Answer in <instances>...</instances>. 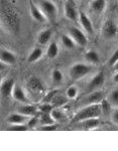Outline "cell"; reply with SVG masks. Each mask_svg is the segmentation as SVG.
Segmentation results:
<instances>
[{"mask_svg": "<svg viewBox=\"0 0 118 151\" xmlns=\"http://www.w3.org/2000/svg\"><path fill=\"white\" fill-rule=\"evenodd\" d=\"M107 99H108V101L110 102V104H111L112 106L118 107V89L112 91L111 93L109 94V96H108Z\"/></svg>", "mask_w": 118, "mask_h": 151, "instance_id": "obj_27", "label": "cell"}, {"mask_svg": "<svg viewBox=\"0 0 118 151\" xmlns=\"http://www.w3.org/2000/svg\"><path fill=\"white\" fill-rule=\"evenodd\" d=\"M51 79L55 83H61L63 80V74L60 70H54L51 73Z\"/></svg>", "mask_w": 118, "mask_h": 151, "instance_id": "obj_31", "label": "cell"}, {"mask_svg": "<svg viewBox=\"0 0 118 151\" xmlns=\"http://www.w3.org/2000/svg\"><path fill=\"white\" fill-rule=\"evenodd\" d=\"M118 62V48L114 52V53L111 55V58H109V62H108V64L110 65H114L116 63Z\"/></svg>", "mask_w": 118, "mask_h": 151, "instance_id": "obj_36", "label": "cell"}, {"mask_svg": "<svg viewBox=\"0 0 118 151\" xmlns=\"http://www.w3.org/2000/svg\"><path fill=\"white\" fill-rule=\"evenodd\" d=\"M100 107H101V111L103 114L105 115H108L111 111L112 105L110 104V102L108 101V99H103L101 102H100Z\"/></svg>", "mask_w": 118, "mask_h": 151, "instance_id": "obj_26", "label": "cell"}, {"mask_svg": "<svg viewBox=\"0 0 118 151\" xmlns=\"http://www.w3.org/2000/svg\"><path fill=\"white\" fill-rule=\"evenodd\" d=\"M113 81L118 84V73H116V74L114 75V77H113Z\"/></svg>", "mask_w": 118, "mask_h": 151, "instance_id": "obj_39", "label": "cell"}, {"mask_svg": "<svg viewBox=\"0 0 118 151\" xmlns=\"http://www.w3.org/2000/svg\"><path fill=\"white\" fill-rule=\"evenodd\" d=\"M38 123H39V119H38V117L35 115V116L30 117V118L28 119V128H34L36 126V124H38Z\"/></svg>", "mask_w": 118, "mask_h": 151, "instance_id": "obj_34", "label": "cell"}, {"mask_svg": "<svg viewBox=\"0 0 118 151\" xmlns=\"http://www.w3.org/2000/svg\"><path fill=\"white\" fill-rule=\"evenodd\" d=\"M64 10H65V16L69 20H71V21L77 20V18L79 17V14L73 1L66 0L65 4H64Z\"/></svg>", "mask_w": 118, "mask_h": 151, "instance_id": "obj_7", "label": "cell"}, {"mask_svg": "<svg viewBox=\"0 0 118 151\" xmlns=\"http://www.w3.org/2000/svg\"><path fill=\"white\" fill-rule=\"evenodd\" d=\"M29 8H30V15L33 16L34 20L38 21V22H45L46 21V18L45 14L43 13V11L39 9L38 4L34 3L33 1H29Z\"/></svg>", "mask_w": 118, "mask_h": 151, "instance_id": "obj_9", "label": "cell"}, {"mask_svg": "<svg viewBox=\"0 0 118 151\" xmlns=\"http://www.w3.org/2000/svg\"><path fill=\"white\" fill-rule=\"evenodd\" d=\"M1 23L11 35H17L20 30V17L10 3L2 1L1 4Z\"/></svg>", "mask_w": 118, "mask_h": 151, "instance_id": "obj_1", "label": "cell"}, {"mask_svg": "<svg viewBox=\"0 0 118 151\" xmlns=\"http://www.w3.org/2000/svg\"><path fill=\"white\" fill-rule=\"evenodd\" d=\"M118 28L112 19H106L101 27V35L105 40H112L117 35Z\"/></svg>", "mask_w": 118, "mask_h": 151, "instance_id": "obj_5", "label": "cell"}, {"mask_svg": "<svg viewBox=\"0 0 118 151\" xmlns=\"http://www.w3.org/2000/svg\"><path fill=\"white\" fill-rule=\"evenodd\" d=\"M61 40H62L63 45L67 48V50H72L76 45V42L74 41L72 36L70 35H63L62 37H61Z\"/></svg>", "mask_w": 118, "mask_h": 151, "instance_id": "obj_22", "label": "cell"}, {"mask_svg": "<svg viewBox=\"0 0 118 151\" xmlns=\"http://www.w3.org/2000/svg\"><path fill=\"white\" fill-rule=\"evenodd\" d=\"M56 94H58V91H51V92H50V93H49L46 96V98L43 99V101H45L46 103H51V100L54 99V97L56 96Z\"/></svg>", "mask_w": 118, "mask_h": 151, "instance_id": "obj_37", "label": "cell"}, {"mask_svg": "<svg viewBox=\"0 0 118 151\" xmlns=\"http://www.w3.org/2000/svg\"><path fill=\"white\" fill-rule=\"evenodd\" d=\"M28 86L29 89H31L33 92H36V93H41V92L45 91V85L38 77H31L28 81Z\"/></svg>", "mask_w": 118, "mask_h": 151, "instance_id": "obj_14", "label": "cell"}, {"mask_svg": "<svg viewBox=\"0 0 118 151\" xmlns=\"http://www.w3.org/2000/svg\"><path fill=\"white\" fill-rule=\"evenodd\" d=\"M92 70V67L90 65L83 64V63H77V64L73 65L70 68L69 70V75H70L71 80L73 81H78V80L84 78Z\"/></svg>", "mask_w": 118, "mask_h": 151, "instance_id": "obj_4", "label": "cell"}, {"mask_svg": "<svg viewBox=\"0 0 118 151\" xmlns=\"http://www.w3.org/2000/svg\"><path fill=\"white\" fill-rule=\"evenodd\" d=\"M0 58L1 63L5 65H14L16 63V55L13 52L5 48H2L0 52Z\"/></svg>", "mask_w": 118, "mask_h": 151, "instance_id": "obj_15", "label": "cell"}, {"mask_svg": "<svg viewBox=\"0 0 118 151\" xmlns=\"http://www.w3.org/2000/svg\"><path fill=\"white\" fill-rule=\"evenodd\" d=\"M68 99V98H67ZM67 99L64 98L62 96H55L54 97V99L51 100V103L53 105H55L56 107H59V106H63L64 104L67 103Z\"/></svg>", "mask_w": 118, "mask_h": 151, "instance_id": "obj_29", "label": "cell"}, {"mask_svg": "<svg viewBox=\"0 0 118 151\" xmlns=\"http://www.w3.org/2000/svg\"><path fill=\"white\" fill-rule=\"evenodd\" d=\"M113 69H114L115 70H118V62L114 65H113Z\"/></svg>", "mask_w": 118, "mask_h": 151, "instance_id": "obj_40", "label": "cell"}, {"mask_svg": "<svg viewBox=\"0 0 118 151\" xmlns=\"http://www.w3.org/2000/svg\"><path fill=\"white\" fill-rule=\"evenodd\" d=\"M41 57H43V50L39 47H34L33 50V52L28 55V62L35 63V62H38L39 58H41Z\"/></svg>", "mask_w": 118, "mask_h": 151, "instance_id": "obj_21", "label": "cell"}, {"mask_svg": "<svg viewBox=\"0 0 118 151\" xmlns=\"http://www.w3.org/2000/svg\"><path fill=\"white\" fill-rule=\"evenodd\" d=\"M70 1H73V0H70Z\"/></svg>", "mask_w": 118, "mask_h": 151, "instance_id": "obj_41", "label": "cell"}, {"mask_svg": "<svg viewBox=\"0 0 118 151\" xmlns=\"http://www.w3.org/2000/svg\"><path fill=\"white\" fill-rule=\"evenodd\" d=\"M29 118H30V117L22 115V114L17 112V113L11 114L10 116H8V118L6 119V121L10 124V125H14V124H24V122L28 121Z\"/></svg>", "mask_w": 118, "mask_h": 151, "instance_id": "obj_16", "label": "cell"}, {"mask_svg": "<svg viewBox=\"0 0 118 151\" xmlns=\"http://www.w3.org/2000/svg\"><path fill=\"white\" fill-rule=\"evenodd\" d=\"M84 130H92L96 127H98L100 124V120L99 118H90V119H86V120H83L81 122H79Z\"/></svg>", "mask_w": 118, "mask_h": 151, "instance_id": "obj_19", "label": "cell"}, {"mask_svg": "<svg viewBox=\"0 0 118 151\" xmlns=\"http://www.w3.org/2000/svg\"><path fill=\"white\" fill-rule=\"evenodd\" d=\"M51 117H53L54 120H55L56 122L62 121L63 119H64V114L60 110H59V109H56V108L53 109V111L51 112Z\"/></svg>", "mask_w": 118, "mask_h": 151, "instance_id": "obj_30", "label": "cell"}, {"mask_svg": "<svg viewBox=\"0 0 118 151\" xmlns=\"http://www.w3.org/2000/svg\"><path fill=\"white\" fill-rule=\"evenodd\" d=\"M12 97L17 102H20L22 104H29V99L26 96L25 92L22 90V88L18 85H15L13 89V93H12Z\"/></svg>", "mask_w": 118, "mask_h": 151, "instance_id": "obj_13", "label": "cell"}, {"mask_svg": "<svg viewBox=\"0 0 118 151\" xmlns=\"http://www.w3.org/2000/svg\"><path fill=\"white\" fill-rule=\"evenodd\" d=\"M38 119H39V123H41V126L50 125V124L56 123V121L54 120V118L51 117V113H41Z\"/></svg>", "mask_w": 118, "mask_h": 151, "instance_id": "obj_23", "label": "cell"}, {"mask_svg": "<svg viewBox=\"0 0 118 151\" xmlns=\"http://www.w3.org/2000/svg\"><path fill=\"white\" fill-rule=\"evenodd\" d=\"M38 107H36L35 105H31V104H24L21 105L20 107H18L17 112L22 115H25L28 117H33L35 116L38 113Z\"/></svg>", "mask_w": 118, "mask_h": 151, "instance_id": "obj_11", "label": "cell"}, {"mask_svg": "<svg viewBox=\"0 0 118 151\" xmlns=\"http://www.w3.org/2000/svg\"><path fill=\"white\" fill-rule=\"evenodd\" d=\"M112 121L115 124H117V125H118V110L113 112V114H112Z\"/></svg>", "mask_w": 118, "mask_h": 151, "instance_id": "obj_38", "label": "cell"}, {"mask_svg": "<svg viewBox=\"0 0 118 151\" xmlns=\"http://www.w3.org/2000/svg\"><path fill=\"white\" fill-rule=\"evenodd\" d=\"M38 6L39 7L46 18L50 22H55L58 18V7L51 0H38Z\"/></svg>", "mask_w": 118, "mask_h": 151, "instance_id": "obj_3", "label": "cell"}, {"mask_svg": "<svg viewBox=\"0 0 118 151\" xmlns=\"http://www.w3.org/2000/svg\"><path fill=\"white\" fill-rule=\"evenodd\" d=\"M59 55V47L56 42H51L48 47V50H46V55H48L50 58H55L58 57Z\"/></svg>", "mask_w": 118, "mask_h": 151, "instance_id": "obj_24", "label": "cell"}, {"mask_svg": "<svg viewBox=\"0 0 118 151\" xmlns=\"http://www.w3.org/2000/svg\"><path fill=\"white\" fill-rule=\"evenodd\" d=\"M85 58L90 64H97L100 60V57L98 55V52H96L95 50H88L85 53Z\"/></svg>", "mask_w": 118, "mask_h": 151, "instance_id": "obj_25", "label": "cell"}, {"mask_svg": "<svg viewBox=\"0 0 118 151\" xmlns=\"http://www.w3.org/2000/svg\"><path fill=\"white\" fill-rule=\"evenodd\" d=\"M28 129V124H14V125H10L8 130L10 131H26Z\"/></svg>", "mask_w": 118, "mask_h": 151, "instance_id": "obj_32", "label": "cell"}, {"mask_svg": "<svg viewBox=\"0 0 118 151\" xmlns=\"http://www.w3.org/2000/svg\"><path fill=\"white\" fill-rule=\"evenodd\" d=\"M56 128H58V125H56V123H54V124H50V125L41 126L39 130H41V131H56Z\"/></svg>", "mask_w": 118, "mask_h": 151, "instance_id": "obj_35", "label": "cell"}, {"mask_svg": "<svg viewBox=\"0 0 118 151\" xmlns=\"http://www.w3.org/2000/svg\"><path fill=\"white\" fill-rule=\"evenodd\" d=\"M69 35L72 36L74 41L76 42V45H80V47H86L88 43L87 36L80 28L75 27V26H71L69 28Z\"/></svg>", "mask_w": 118, "mask_h": 151, "instance_id": "obj_6", "label": "cell"}, {"mask_svg": "<svg viewBox=\"0 0 118 151\" xmlns=\"http://www.w3.org/2000/svg\"><path fill=\"white\" fill-rule=\"evenodd\" d=\"M78 95V89L75 86H71L69 87L66 91V97L68 99H75Z\"/></svg>", "mask_w": 118, "mask_h": 151, "instance_id": "obj_28", "label": "cell"}, {"mask_svg": "<svg viewBox=\"0 0 118 151\" xmlns=\"http://www.w3.org/2000/svg\"><path fill=\"white\" fill-rule=\"evenodd\" d=\"M54 107L51 106L50 103H46V104H43L41 106L38 107V110L41 113H51L53 111Z\"/></svg>", "mask_w": 118, "mask_h": 151, "instance_id": "obj_33", "label": "cell"}, {"mask_svg": "<svg viewBox=\"0 0 118 151\" xmlns=\"http://www.w3.org/2000/svg\"><path fill=\"white\" fill-rule=\"evenodd\" d=\"M104 82H105L104 74H103L102 72H99L91 79L88 87H89V89L91 91H95V90L99 89L100 87H102L103 85H104Z\"/></svg>", "mask_w": 118, "mask_h": 151, "instance_id": "obj_12", "label": "cell"}, {"mask_svg": "<svg viewBox=\"0 0 118 151\" xmlns=\"http://www.w3.org/2000/svg\"><path fill=\"white\" fill-rule=\"evenodd\" d=\"M51 36H53V30L51 28H46L41 30L38 35V42L41 45H46L50 42Z\"/></svg>", "mask_w": 118, "mask_h": 151, "instance_id": "obj_17", "label": "cell"}, {"mask_svg": "<svg viewBox=\"0 0 118 151\" xmlns=\"http://www.w3.org/2000/svg\"><path fill=\"white\" fill-rule=\"evenodd\" d=\"M104 99V94L101 91H98L95 90L88 96L87 100H86V103L88 104H100V102Z\"/></svg>", "mask_w": 118, "mask_h": 151, "instance_id": "obj_20", "label": "cell"}, {"mask_svg": "<svg viewBox=\"0 0 118 151\" xmlns=\"http://www.w3.org/2000/svg\"><path fill=\"white\" fill-rule=\"evenodd\" d=\"M101 113L102 111L100 104H89L85 108L81 109L80 111L77 112V114L74 116L72 123L81 122V121L90 118H99Z\"/></svg>", "mask_w": 118, "mask_h": 151, "instance_id": "obj_2", "label": "cell"}, {"mask_svg": "<svg viewBox=\"0 0 118 151\" xmlns=\"http://www.w3.org/2000/svg\"><path fill=\"white\" fill-rule=\"evenodd\" d=\"M14 86H15V83H14V80L12 79V78H7V79L4 80L1 84L2 96H3L4 98H8V97L12 96Z\"/></svg>", "mask_w": 118, "mask_h": 151, "instance_id": "obj_8", "label": "cell"}, {"mask_svg": "<svg viewBox=\"0 0 118 151\" xmlns=\"http://www.w3.org/2000/svg\"><path fill=\"white\" fill-rule=\"evenodd\" d=\"M90 8L94 13H102L106 8V0H92L90 3Z\"/></svg>", "mask_w": 118, "mask_h": 151, "instance_id": "obj_18", "label": "cell"}, {"mask_svg": "<svg viewBox=\"0 0 118 151\" xmlns=\"http://www.w3.org/2000/svg\"><path fill=\"white\" fill-rule=\"evenodd\" d=\"M79 19H80V23L82 25V27L84 28V30L87 33L92 35L93 32H94V27H93L92 21L87 16V14H85L84 12H80L79 13Z\"/></svg>", "mask_w": 118, "mask_h": 151, "instance_id": "obj_10", "label": "cell"}]
</instances>
